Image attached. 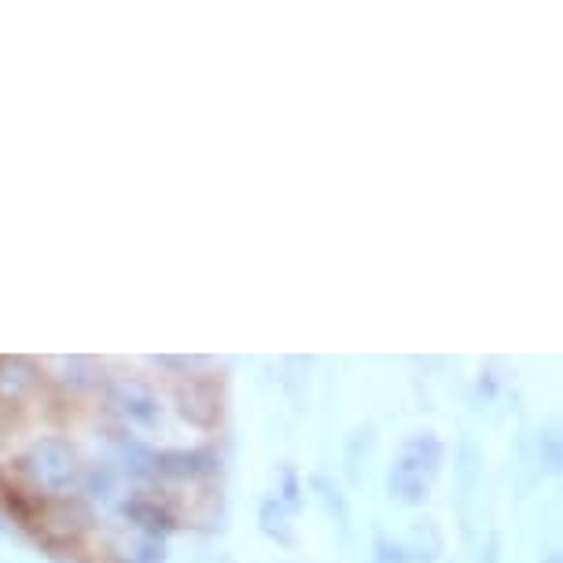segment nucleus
I'll return each instance as SVG.
<instances>
[{
	"label": "nucleus",
	"mask_w": 563,
	"mask_h": 563,
	"mask_svg": "<svg viewBox=\"0 0 563 563\" xmlns=\"http://www.w3.org/2000/svg\"><path fill=\"white\" fill-rule=\"evenodd\" d=\"M111 556L119 563H163L166 552H163V541L144 538L133 530V541H122L119 549H111Z\"/></svg>",
	"instance_id": "nucleus-10"
},
{
	"label": "nucleus",
	"mask_w": 563,
	"mask_h": 563,
	"mask_svg": "<svg viewBox=\"0 0 563 563\" xmlns=\"http://www.w3.org/2000/svg\"><path fill=\"white\" fill-rule=\"evenodd\" d=\"M214 467H218V456L207 450H163L152 456V479L188 483V479L214 475Z\"/></svg>",
	"instance_id": "nucleus-5"
},
{
	"label": "nucleus",
	"mask_w": 563,
	"mask_h": 563,
	"mask_svg": "<svg viewBox=\"0 0 563 563\" xmlns=\"http://www.w3.org/2000/svg\"><path fill=\"white\" fill-rule=\"evenodd\" d=\"M52 368H63V376H56V384H63L67 390H89L100 384V372L92 361L85 357H48Z\"/></svg>",
	"instance_id": "nucleus-8"
},
{
	"label": "nucleus",
	"mask_w": 563,
	"mask_h": 563,
	"mask_svg": "<svg viewBox=\"0 0 563 563\" xmlns=\"http://www.w3.org/2000/svg\"><path fill=\"white\" fill-rule=\"evenodd\" d=\"M258 523L262 530L269 534L273 541H280V545H295V530H291V512L284 508L276 497H265L262 508H258Z\"/></svg>",
	"instance_id": "nucleus-9"
},
{
	"label": "nucleus",
	"mask_w": 563,
	"mask_h": 563,
	"mask_svg": "<svg viewBox=\"0 0 563 563\" xmlns=\"http://www.w3.org/2000/svg\"><path fill=\"white\" fill-rule=\"evenodd\" d=\"M119 512H122V519H130V527L136 534L155 538V541H163L166 534H174L180 527L174 501L158 490H130L119 501Z\"/></svg>",
	"instance_id": "nucleus-4"
},
{
	"label": "nucleus",
	"mask_w": 563,
	"mask_h": 563,
	"mask_svg": "<svg viewBox=\"0 0 563 563\" xmlns=\"http://www.w3.org/2000/svg\"><path fill=\"white\" fill-rule=\"evenodd\" d=\"M174 401H177L180 417H188L192 423H199V428H207V423L218 417V395H214V384H210V379L185 376L174 390Z\"/></svg>",
	"instance_id": "nucleus-7"
},
{
	"label": "nucleus",
	"mask_w": 563,
	"mask_h": 563,
	"mask_svg": "<svg viewBox=\"0 0 563 563\" xmlns=\"http://www.w3.org/2000/svg\"><path fill=\"white\" fill-rule=\"evenodd\" d=\"M445 445L434 431H417L398 445L387 472V490L398 505H423L442 472Z\"/></svg>",
	"instance_id": "nucleus-2"
},
{
	"label": "nucleus",
	"mask_w": 563,
	"mask_h": 563,
	"mask_svg": "<svg viewBox=\"0 0 563 563\" xmlns=\"http://www.w3.org/2000/svg\"><path fill=\"white\" fill-rule=\"evenodd\" d=\"M85 475H89V464L81 461L78 445L63 439V434H41L12 461L8 490L23 494L37 505L70 501V497H81Z\"/></svg>",
	"instance_id": "nucleus-1"
},
{
	"label": "nucleus",
	"mask_w": 563,
	"mask_h": 563,
	"mask_svg": "<svg viewBox=\"0 0 563 563\" xmlns=\"http://www.w3.org/2000/svg\"><path fill=\"white\" fill-rule=\"evenodd\" d=\"M45 376L34 361L26 357H0V406H23L26 398H34Z\"/></svg>",
	"instance_id": "nucleus-6"
},
{
	"label": "nucleus",
	"mask_w": 563,
	"mask_h": 563,
	"mask_svg": "<svg viewBox=\"0 0 563 563\" xmlns=\"http://www.w3.org/2000/svg\"><path fill=\"white\" fill-rule=\"evenodd\" d=\"M108 409L122 420L125 431H163L169 406L147 379L136 376H114L108 384Z\"/></svg>",
	"instance_id": "nucleus-3"
}]
</instances>
